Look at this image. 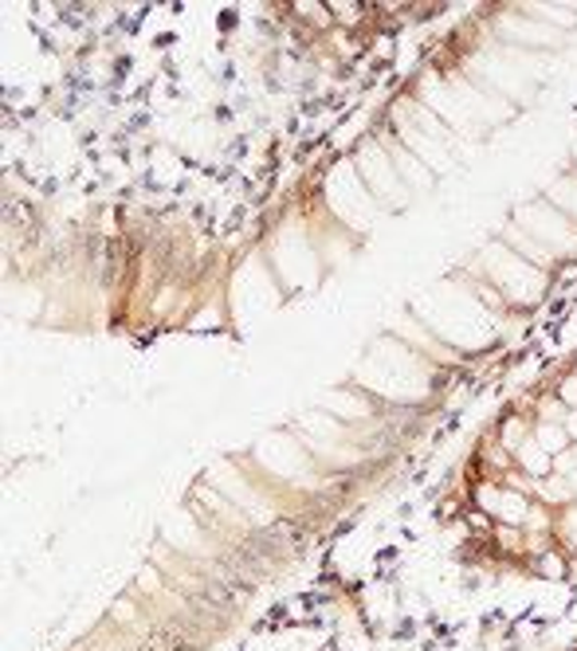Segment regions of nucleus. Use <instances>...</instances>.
<instances>
[{"label": "nucleus", "mask_w": 577, "mask_h": 651, "mask_svg": "<svg viewBox=\"0 0 577 651\" xmlns=\"http://www.w3.org/2000/svg\"><path fill=\"white\" fill-rule=\"evenodd\" d=\"M432 373H437V365L429 357H420L405 342L382 338V342L373 345V354L365 357L358 377H362L365 392L405 404V400H417L432 389Z\"/></svg>", "instance_id": "1"}, {"label": "nucleus", "mask_w": 577, "mask_h": 651, "mask_svg": "<svg viewBox=\"0 0 577 651\" xmlns=\"http://www.w3.org/2000/svg\"><path fill=\"white\" fill-rule=\"evenodd\" d=\"M479 271H484V279L507 298L511 310L534 307V302L546 295V283H550L546 271H539L534 263L522 260L519 252H511L504 240L479 252Z\"/></svg>", "instance_id": "2"}, {"label": "nucleus", "mask_w": 577, "mask_h": 651, "mask_svg": "<svg viewBox=\"0 0 577 651\" xmlns=\"http://www.w3.org/2000/svg\"><path fill=\"white\" fill-rule=\"evenodd\" d=\"M514 228H522L534 243H542L558 263L569 260V255H577V224L569 220L566 213H558V208L550 205L546 196H542V201H531V205H522L519 216H514Z\"/></svg>", "instance_id": "3"}, {"label": "nucleus", "mask_w": 577, "mask_h": 651, "mask_svg": "<svg viewBox=\"0 0 577 651\" xmlns=\"http://www.w3.org/2000/svg\"><path fill=\"white\" fill-rule=\"evenodd\" d=\"M354 169L362 173V181L370 185L373 196H382V201L400 196V185H405V181H400L397 165H393L389 149H385V146H377V141H365L362 153L354 158Z\"/></svg>", "instance_id": "4"}, {"label": "nucleus", "mask_w": 577, "mask_h": 651, "mask_svg": "<svg viewBox=\"0 0 577 651\" xmlns=\"http://www.w3.org/2000/svg\"><path fill=\"white\" fill-rule=\"evenodd\" d=\"M323 412H330V416H338L342 424H350V429H358V424H365V420L377 412V404L370 400V392H358V389H335L323 397Z\"/></svg>", "instance_id": "5"}, {"label": "nucleus", "mask_w": 577, "mask_h": 651, "mask_svg": "<svg viewBox=\"0 0 577 651\" xmlns=\"http://www.w3.org/2000/svg\"><path fill=\"white\" fill-rule=\"evenodd\" d=\"M504 32L507 39H519V44H539V47H550V44H558L562 39V32H554L550 24H539V20H531V12L522 9V12H507L504 16Z\"/></svg>", "instance_id": "6"}, {"label": "nucleus", "mask_w": 577, "mask_h": 651, "mask_svg": "<svg viewBox=\"0 0 577 651\" xmlns=\"http://www.w3.org/2000/svg\"><path fill=\"white\" fill-rule=\"evenodd\" d=\"M504 243H507V248H511V252H519L527 263H534V267H539V271H546V275H550V271H554V267H558V260H554V255H550L546 248H542V243H534L531 236L522 232V228H514V224L504 232Z\"/></svg>", "instance_id": "7"}, {"label": "nucleus", "mask_w": 577, "mask_h": 651, "mask_svg": "<svg viewBox=\"0 0 577 651\" xmlns=\"http://www.w3.org/2000/svg\"><path fill=\"white\" fill-rule=\"evenodd\" d=\"M546 201L577 224V173H566V178L554 181V185L546 189Z\"/></svg>", "instance_id": "8"}, {"label": "nucleus", "mask_w": 577, "mask_h": 651, "mask_svg": "<svg viewBox=\"0 0 577 651\" xmlns=\"http://www.w3.org/2000/svg\"><path fill=\"white\" fill-rule=\"evenodd\" d=\"M558 400H562V404H566V409H577V373H569L566 381H562Z\"/></svg>", "instance_id": "9"}, {"label": "nucleus", "mask_w": 577, "mask_h": 651, "mask_svg": "<svg viewBox=\"0 0 577 651\" xmlns=\"http://www.w3.org/2000/svg\"><path fill=\"white\" fill-rule=\"evenodd\" d=\"M574 161H577V146H574Z\"/></svg>", "instance_id": "10"}]
</instances>
